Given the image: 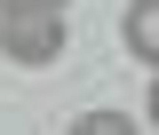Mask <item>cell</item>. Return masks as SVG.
Returning a JSON list of instances; mask_svg holds the SVG:
<instances>
[{"label":"cell","instance_id":"cell-3","mask_svg":"<svg viewBox=\"0 0 159 135\" xmlns=\"http://www.w3.org/2000/svg\"><path fill=\"white\" fill-rule=\"evenodd\" d=\"M72 135H127V111H80Z\"/></svg>","mask_w":159,"mask_h":135},{"label":"cell","instance_id":"cell-1","mask_svg":"<svg viewBox=\"0 0 159 135\" xmlns=\"http://www.w3.org/2000/svg\"><path fill=\"white\" fill-rule=\"evenodd\" d=\"M64 40H72L64 16H0V48H8L16 64H56Z\"/></svg>","mask_w":159,"mask_h":135},{"label":"cell","instance_id":"cell-4","mask_svg":"<svg viewBox=\"0 0 159 135\" xmlns=\"http://www.w3.org/2000/svg\"><path fill=\"white\" fill-rule=\"evenodd\" d=\"M72 0H0V16H64Z\"/></svg>","mask_w":159,"mask_h":135},{"label":"cell","instance_id":"cell-5","mask_svg":"<svg viewBox=\"0 0 159 135\" xmlns=\"http://www.w3.org/2000/svg\"><path fill=\"white\" fill-rule=\"evenodd\" d=\"M151 127H159V64H151Z\"/></svg>","mask_w":159,"mask_h":135},{"label":"cell","instance_id":"cell-2","mask_svg":"<svg viewBox=\"0 0 159 135\" xmlns=\"http://www.w3.org/2000/svg\"><path fill=\"white\" fill-rule=\"evenodd\" d=\"M119 48L135 64H159V0H127L119 8Z\"/></svg>","mask_w":159,"mask_h":135}]
</instances>
